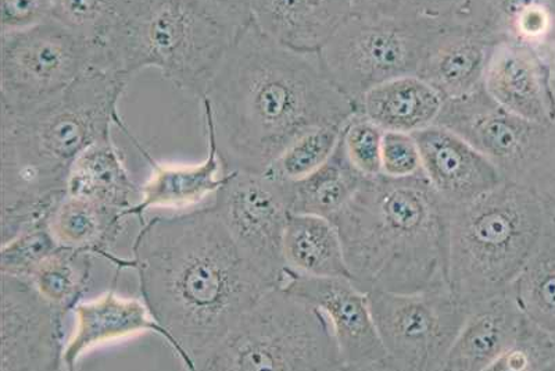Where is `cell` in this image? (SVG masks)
<instances>
[{
  "label": "cell",
  "mask_w": 555,
  "mask_h": 371,
  "mask_svg": "<svg viewBox=\"0 0 555 371\" xmlns=\"http://www.w3.org/2000/svg\"><path fill=\"white\" fill-rule=\"evenodd\" d=\"M385 131L363 113L357 112L341 130V145L357 170L364 177L380 175L382 141Z\"/></svg>",
  "instance_id": "cell-34"
},
{
  "label": "cell",
  "mask_w": 555,
  "mask_h": 371,
  "mask_svg": "<svg viewBox=\"0 0 555 371\" xmlns=\"http://www.w3.org/2000/svg\"><path fill=\"white\" fill-rule=\"evenodd\" d=\"M467 0H351L353 12L400 18L448 20L457 16Z\"/></svg>",
  "instance_id": "cell-35"
},
{
  "label": "cell",
  "mask_w": 555,
  "mask_h": 371,
  "mask_svg": "<svg viewBox=\"0 0 555 371\" xmlns=\"http://www.w3.org/2000/svg\"><path fill=\"white\" fill-rule=\"evenodd\" d=\"M380 175L396 180L424 175L423 156L414 133L385 131Z\"/></svg>",
  "instance_id": "cell-36"
},
{
  "label": "cell",
  "mask_w": 555,
  "mask_h": 371,
  "mask_svg": "<svg viewBox=\"0 0 555 371\" xmlns=\"http://www.w3.org/2000/svg\"><path fill=\"white\" fill-rule=\"evenodd\" d=\"M211 2L227 4V7L245 9L250 12V0H211Z\"/></svg>",
  "instance_id": "cell-39"
},
{
  "label": "cell",
  "mask_w": 555,
  "mask_h": 371,
  "mask_svg": "<svg viewBox=\"0 0 555 371\" xmlns=\"http://www.w3.org/2000/svg\"><path fill=\"white\" fill-rule=\"evenodd\" d=\"M482 86L508 112L555 124V52L498 42L490 52Z\"/></svg>",
  "instance_id": "cell-15"
},
{
  "label": "cell",
  "mask_w": 555,
  "mask_h": 371,
  "mask_svg": "<svg viewBox=\"0 0 555 371\" xmlns=\"http://www.w3.org/2000/svg\"><path fill=\"white\" fill-rule=\"evenodd\" d=\"M351 12V0H250L253 23L301 53H320Z\"/></svg>",
  "instance_id": "cell-20"
},
{
  "label": "cell",
  "mask_w": 555,
  "mask_h": 371,
  "mask_svg": "<svg viewBox=\"0 0 555 371\" xmlns=\"http://www.w3.org/2000/svg\"><path fill=\"white\" fill-rule=\"evenodd\" d=\"M315 305L330 320L345 370H388V355L371 311L369 294L350 279L285 271L280 285Z\"/></svg>",
  "instance_id": "cell-14"
},
{
  "label": "cell",
  "mask_w": 555,
  "mask_h": 371,
  "mask_svg": "<svg viewBox=\"0 0 555 371\" xmlns=\"http://www.w3.org/2000/svg\"><path fill=\"white\" fill-rule=\"evenodd\" d=\"M345 124H328L307 131L272 163L269 172L284 181L304 180L330 159L340 141Z\"/></svg>",
  "instance_id": "cell-31"
},
{
  "label": "cell",
  "mask_w": 555,
  "mask_h": 371,
  "mask_svg": "<svg viewBox=\"0 0 555 371\" xmlns=\"http://www.w3.org/2000/svg\"><path fill=\"white\" fill-rule=\"evenodd\" d=\"M331 221L350 279L365 294L448 285L449 205L425 175L366 177Z\"/></svg>",
  "instance_id": "cell-4"
},
{
  "label": "cell",
  "mask_w": 555,
  "mask_h": 371,
  "mask_svg": "<svg viewBox=\"0 0 555 371\" xmlns=\"http://www.w3.org/2000/svg\"><path fill=\"white\" fill-rule=\"evenodd\" d=\"M201 102L225 172H266L307 131L346 124L359 112L331 80L320 53L286 48L253 20Z\"/></svg>",
  "instance_id": "cell-1"
},
{
  "label": "cell",
  "mask_w": 555,
  "mask_h": 371,
  "mask_svg": "<svg viewBox=\"0 0 555 371\" xmlns=\"http://www.w3.org/2000/svg\"><path fill=\"white\" fill-rule=\"evenodd\" d=\"M443 22L351 12L322 48L321 62L335 86L359 108L370 89L418 74Z\"/></svg>",
  "instance_id": "cell-8"
},
{
  "label": "cell",
  "mask_w": 555,
  "mask_h": 371,
  "mask_svg": "<svg viewBox=\"0 0 555 371\" xmlns=\"http://www.w3.org/2000/svg\"><path fill=\"white\" fill-rule=\"evenodd\" d=\"M128 0H53L52 18L95 47L99 57Z\"/></svg>",
  "instance_id": "cell-30"
},
{
  "label": "cell",
  "mask_w": 555,
  "mask_h": 371,
  "mask_svg": "<svg viewBox=\"0 0 555 371\" xmlns=\"http://www.w3.org/2000/svg\"><path fill=\"white\" fill-rule=\"evenodd\" d=\"M509 290L528 319L555 334V227L546 226Z\"/></svg>",
  "instance_id": "cell-28"
},
{
  "label": "cell",
  "mask_w": 555,
  "mask_h": 371,
  "mask_svg": "<svg viewBox=\"0 0 555 371\" xmlns=\"http://www.w3.org/2000/svg\"><path fill=\"white\" fill-rule=\"evenodd\" d=\"M490 42L555 52V0H467L455 16Z\"/></svg>",
  "instance_id": "cell-23"
},
{
  "label": "cell",
  "mask_w": 555,
  "mask_h": 371,
  "mask_svg": "<svg viewBox=\"0 0 555 371\" xmlns=\"http://www.w3.org/2000/svg\"><path fill=\"white\" fill-rule=\"evenodd\" d=\"M207 155L206 159L197 165H166L158 162L151 152L132 136L130 128L124 120L118 124V130L130 138L133 146L141 153L143 159L151 167V177L139 188V201L130 209L124 212L128 217H138L145 221L147 212L155 209L186 210L192 206L202 204L207 197L215 196L227 180V172L222 166L220 153L217 150L215 131L206 123Z\"/></svg>",
  "instance_id": "cell-16"
},
{
  "label": "cell",
  "mask_w": 555,
  "mask_h": 371,
  "mask_svg": "<svg viewBox=\"0 0 555 371\" xmlns=\"http://www.w3.org/2000/svg\"><path fill=\"white\" fill-rule=\"evenodd\" d=\"M212 209L242 255L272 286L284 281V235L291 216L289 181L269 172H227Z\"/></svg>",
  "instance_id": "cell-12"
},
{
  "label": "cell",
  "mask_w": 555,
  "mask_h": 371,
  "mask_svg": "<svg viewBox=\"0 0 555 371\" xmlns=\"http://www.w3.org/2000/svg\"><path fill=\"white\" fill-rule=\"evenodd\" d=\"M131 259L143 302L181 346L192 371L203 369L272 286L242 255L211 205L143 221Z\"/></svg>",
  "instance_id": "cell-2"
},
{
  "label": "cell",
  "mask_w": 555,
  "mask_h": 371,
  "mask_svg": "<svg viewBox=\"0 0 555 371\" xmlns=\"http://www.w3.org/2000/svg\"><path fill=\"white\" fill-rule=\"evenodd\" d=\"M436 126L457 133L502 172L505 181L532 187L555 157V124L515 115L500 106L483 86L444 101Z\"/></svg>",
  "instance_id": "cell-10"
},
{
  "label": "cell",
  "mask_w": 555,
  "mask_h": 371,
  "mask_svg": "<svg viewBox=\"0 0 555 371\" xmlns=\"http://www.w3.org/2000/svg\"><path fill=\"white\" fill-rule=\"evenodd\" d=\"M93 257L87 252L59 246L35 267L29 281L44 300L68 315L88 290Z\"/></svg>",
  "instance_id": "cell-29"
},
{
  "label": "cell",
  "mask_w": 555,
  "mask_h": 371,
  "mask_svg": "<svg viewBox=\"0 0 555 371\" xmlns=\"http://www.w3.org/2000/svg\"><path fill=\"white\" fill-rule=\"evenodd\" d=\"M371 311L388 355V370H444L469 306L449 285L418 292L375 291Z\"/></svg>",
  "instance_id": "cell-9"
},
{
  "label": "cell",
  "mask_w": 555,
  "mask_h": 371,
  "mask_svg": "<svg viewBox=\"0 0 555 371\" xmlns=\"http://www.w3.org/2000/svg\"><path fill=\"white\" fill-rule=\"evenodd\" d=\"M31 281L2 274V371H56L63 368L64 319Z\"/></svg>",
  "instance_id": "cell-13"
},
{
  "label": "cell",
  "mask_w": 555,
  "mask_h": 371,
  "mask_svg": "<svg viewBox=\"0 0 555 371\" xmlns=\"http://www.w3.org/2000/svg\"><path fill=\"white\" fill-rule=\"evenodd\" d=\"M365 178L347 159L339 141L324 165L304 180L289 182L291 212L332 220L349 204Z\"/></svg>",
  "instance_id": "cell-27"
},
{
  "label": "cell",
  "mask_w": 555,
  "mask_h": 371,
  "mask_svg": "<svg viewBox=\"0 0 555 371\" xmlns=\"http://www.w3.org/2000/svg\"><path fill=\"white\" fill-rule=\"evenodd\" d=\"M555 370V334L524 316L507 353L489 371Z\"/></svg>",
  "instance_id": "cell-32"
},
{
  "label": "cell",
  "mask_w": 555,
  "mask_h": 371,
  "mask_svg": "<svg viewBox=\"0 0 555 371\" xmlns=\"http://www.w3.org/2000/svg\"><path fill=\"white\" fill-rule=\"evenodd\" d=\"M284 260L292 273L350 279L339 231L325 217L291 213L284 235Z\"/></svg>",
  "instance_id": "cell-25"
},
{
  "label": "cell",
  "mask_w": 555,
  "mask_h": 371,
  "mask_svg": "<svg viewBox=\"0 0 555 371\" xmlns=\"http://www.w3.org/2000/svg\"><path fill=\"white\" fill-rule=\"evenodd\" d=\"M67 194L89 197L102 204L130 209L139 194L120 150L113 137L93 143L78 156L69 171Z\"/></svg>",
  "instance_id": "cell-26"
},
{
  "label": "cell",
  "mask_w": 555,
  "mask_h": 371,
  "mask_svg": "<svg viewBox=\"0 0 555 371\" xmlns=\"http://www.w3.org/2000/svg\"><path fill=\"white\" fill-rule=\"evenodd\" d=\"M116 284L117 281H113L112 289L102 296L88 302L81 300L73 310L77 320L76 331L64 348V368L76 370L82 355L98 346L145 333L162 336L186 368V358L181 346L157 323L145 302L118 295Z\"/></svg>",
  "instance_id": "cell-18"
},
{
  "label": "cell",
  "mask_w": 555,
  "mask_h": 371,
  "mask_svg": "<svg viewBox=\"0 0 555 371\" xmlns=\"http://www.w3.org/2000/svg\"><path fill=\"white\" fill-rule=\"evenodd\" d=\"M52 8L53 0H2V36L48 22Z\"/></svg>",
  "instance_id": "cell-37"
},
{
  "label": "cell",
  "mask_w": 555,
  "mask_h": 371,
  "mask_svg": "<svg viewBox=\"0 0 555 371\" xmlns=\"http://www.w3.org/2000/svg\"><path fill=\"white\" fill-rule=\"evenodd\" d=\"M202 370H345L326 316L282 286H271L227 335Z\"/></svg>",
  "instance_id": "cell-7"
},
{
  "label": "cell",
  "mask_w": 555,
  "mask_h": 371,
  "mask_svg": "<svg viewBox=\"0 0 555 371\" xmlns=\"http://www.w3.org/2000/svg\"><path fill=\"white\" fill-rule=\"evenodd\" d=\"M493 42L459 18L444 20L426 49L420 76L444 101L468 95L482 87Z\"/></svg>",
  "instance_id": "cell-19"
},
{
  "label": "cell",
  "mask_w": 555,
  "mask_h": 371,
  "mask_svg": "<svg viewBox=\"0 0 555 371\" xmlns=\"http://www.w3.org/2000/svg\"><path fill=\"white\" fill-rule=\"evenodd\" d=\"M414 137L426 180L449 206L468 204L505 181L488 157L448 128L435 124Z\"/></svg>",
  "instance_id": "cell-17"
},
{
  "label": "cell",
  "mask_w": 555,
  "mask_h": 371,
  "mask_svg": "<svg viewBox=\"0 0 555 371\" xmlns=\"http://www.w3.org/2000/svg\"><path fill=\"white\" fill-rule=\"evenodd\" d=\"M128 82L93 68L41 105L2 113V244L47 219L67 194L74 162L122 121Z\"/></svg>",
  "instance_id": "cell-3"
},
{
  "label": "cell",
  "mask_w": 555,
  "mask_h": 371,
  "mask_svg": "<svg viewBox=\"0 0 555 371\" xmlns=\"http://www.w3.org/2000/svg\"><path fill=\"white\" fill-rule=\"evenodd\" d=\"M534 194L543 206L548 226L555 227V157L543 175L533 182Z\"/></svg>",
  "instance_id": "cell-38"
},
{
  "label": "cell",
  "mask_w": 555,
  "mask_h": 371,
  "mask_svg": "<svg viewBox=\"0 0 555 371\" xmlns=\"http://www.w3.org/2000/svg\"><path fill=\"white\" fill-rule=\"evenodd\" d=\"M250 22L249 10L211 0H128L99 62L128 81L156 68L173 87L202 101Z\"/></svg>",
  "instance_id": "cell-5"
},
{
  "label": "cell",
  "mask_w": 555,
  "mask_h": 371,
  "mask_svg": "<svg viewBox=\"0 0 555 371\" xmlns=\"http://www.w3.org/2000/svg\"><path fill=\"white\" fill-rule=\"evenodd\" d=\"M444 99L420 76H403L370 89L359 103L384 131L415 133L435 126Z\"/></svg>",
  "instance_id": "cell-24"
},
{
  "label": "cell",
  "mask_w": 555,
  "mask_h": 371,
  "mask_svg": "<svg viewBox=\"0 0 555 371\" xmlns=\"http://www.w3.org/2000/svg\"><path fill=\"white\" fill-rule=\"evenodd\" d=\"M98 68L92 43L56 20L2 36V113L28 111Z\"/></svg>",
  "instance_id": "cell-11"
},
{
  "label": "cell",
  "mask_w": 555,
  "mask_h": 371,
  "mask_svg": "<svg viewBox=\"0 0 555 371\" xmlns=\"http://www.w3.org/2000/svg\"><path fill=\"white\" fill-rule=\"evenodd\" d=\"M59 246L61 245L53 239L52 232L49 230L47 217V219L27 227L14 239L3 242L2 254H0V271L2 274L29 280L35 267Z\"/></svg>",
  "instance_id": "cell-33"
},
{
  "label": "cell",
  "mask_w": 555,
  "mask_h": 371,
  "mask_svg": "<svg viewBox=\"0 0 555 371\" xmlns=\"http://www.w3.org/2000/svg\"><path fill=\"white\" fill-rule=\"evenodd\" d=\"M532 188L504 181L478 200L449 206L448 285L464 305L503 294L546 230Z\"/></svg>",
  "instance_id": "cell-6"
},
{
  "label": "cell",
  "mask_w": 555,
  "mask_h": 371,
  "mask_svg": "<svg viewBox=\"0 0 555 371\" xmlns=\"http://www.w3.org/2000/svg\"><path fill=\"white\" fill-rule=\"evenodd\" d=\"M524 316L509 289L469 306L468 318L451 346L444 370H490L513 345Z\"/></svg>",
  "instance_id": "cell-21"
},
{
  "label": "cell",
  "mask_w": 555,
  "mask_h": 371,
  "mask_svg": "<svg viewBox=\"0 0 555 371\" xmlns=\"http://www.w3.org/2000/svg\"><path fill=\"white\" fill-rule=\"evenodd\" d=\"M124 221L122 209L72 194L64 195L48 216L49 230L59 245L102 257L116 269V279L124 270L133 269L132 259L113 252Z\"/></svg>",
  "instance_id": "cell-22"
}]
</instances>
